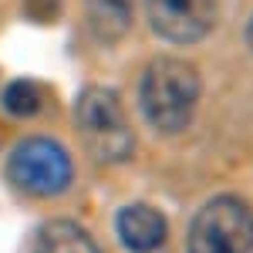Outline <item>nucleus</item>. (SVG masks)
<instances>
[{
  "label": "nucleus",
  "instance_id": "f257e3e1",
  "mask_svg": "<svg viewBox=\"0 0 253 253\" xmlns=\"http://www.w3.org/2000/svg\"><path fill=\"white\" fill-rule=\"evenodd\" d=\"M203 95V81L189 61L182 58H156L138 84V105L145 122L159 135H179L193 125Z\"/></svg>",
  "mask_w": 253,
  "mask_h": 253
},
{
  "label": "nucleus",
  "instance_id": "f03ea898",
  "mask_svg": "<svg viewBox=\"0 0 253 253\" xmlns=\"http://www.w3.org/2000/svg\"><path fill=\"white\" fill-rule=\"evenodd\" d=\"M75 122H78V132L88 145V152L98 162L118 166L132 156L135 135H132L125 108H122V98L112 88H105V84L84 88L75 101Z\"/></svg>",
  "mask_w": 253,
  "mask_h": 253
},
{
  "label": "nucleus",
  "instance_id": "7ed1b4c3",
  "mask_svg": "<svg viewBox=\"0 0 253 253\" xmlns=\"http://www.w3.org/2000/svg\"><path fill=\"white\" fill-rule=\"evenodd\" d=\"M186 253H253V210L240 196H216L193 216Z\"/></svg>",
  "mask_w": 253,
  "mask_h": 253
},
{
  "label": "nucleus",
  "instance_id": "20e7f679",
  "mask_svg": "<svg viewBox=\"0 0 253 253\" xmlns=\"http://www.w3.org/2000/svg\"><path fill=\"white\" fill-rule=\"evenodd\" d=\"M7 175L31 196H58L71 182V156L54 138H24L7 162Z\"/></svg>",
  "mask_w": 253,
  "mask_h": 253
},
{
  "label": "nucleus",
  "instance_id": "39448f33",
  "mask_svg": "<svg viewBox=\"0 0 253 253\" xmlns=\"http://www.w3.org/2000/svg\"><path fill=\"white\" fill-rule=\"evenodd\" d=\"M149 27L169 44H196L213 34L219 0H145Z\"/></svg>",
  "mask_w": 253,
  "mask_h": 253
},
{
  "label": "nucleus",
  "instance_id": "423d86ee",
  "mask_svg": "<svg viewBox=\"0 0 253 253\" xmlns=\"http://www.w3.org/2000/svg\"><path fill=\"white\" fill-rule=\"evenodd\" d=\"M115 230H118V240L128 253H156L166 236H169V223L166 216L159 213L156 206L149 203H132L125 206L115 219Z\"/></svg>",
  "mask_w": 253,
  "mask_h": 253
},
{
  "label": "nucleus",
  "instance_id": "0eeeda50",
  "mask_svg": "<svg viewBox=\"0 0 253 253\" xmlns=\"http://www.w3.org/2000/svg\"><path fill=\"white\" fill-rule=\"evenodd\" d=\"M24 253H98V247L84 226L71 219H47L27 236Z\"/></svg>",
  "mask_w": 253,
  "mask_h": 253
},
{
  "label": "nucleus",
  "instance_id": "6e6552de",
  "mask_svg": "<svg viewBox=\"0 0 253 253\" xmlns=\"http://www.w3.org/2000/svg\"><path fill=\"white\" fill-rule=\"evenodd\" d=\"M84 20L98 44H118L132 31L135 0H84Z\"/></svg>",
  "mask_w": 253,
  "mask_h": 253
},
{
  "label": "nucleus",
  "instance_id": "1a4fd4ad",
  "mask_svg": "<svg viewBox=\"0 0 253 253\" xmlns=\"http://www.w3.org/2000/svg\"><path fill=\"white\" fill-rule=\"evenodd\" d=\"M0 105L3 112L14 118H31L44 108V88L38 81H10L0 95Z\"/></svg>",
  "mask_w": 253,
  "mask_h": 253
},
{
  "label": "nucleus",
  "instance_id": "9d476101",
  "mask_svg": "<svg viewBox=\"0 0 253 253\" xmlns=\"http://www.w3.org/2000/svg\"><path fill=\"white\" fill-rule=\"evenodd\" d=\"M64 10V0H24V14L34 24H54Z\"/></svg>",
  "mask_w": 253,
  "mask_h": 253
},
{
  "label": "nucleus",
  "instance_id": "9b49d317",
  "mask_svg": "<svg viewBox=\"0 0 253 253\" xmlns=\"http://www.w3.org/2000/svg\"><path fill=\"white\" fill-rule=\"evenodd\" d=\"M247 47L253 51V17H250V24H247Z\"/></svg>",
  "mask_w": 253,
  "mask_h": 253
}]
</instances>
